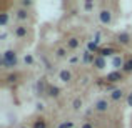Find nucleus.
I'll list each match as a JSON object with an SVG mask.
<instances>
[{"label": "nucleus", "instance_id": "f257e3e1", "mask_svg": "<svg viewBox=\"0 0 132 128\" xmlns=\"http://www.w3.org/2000/svg\"><path fill=\"white\" fill-rule=\"evenodd\" d=\"M19 60H17V52L15 50H5L0 58V65L3 68H15Z\"/></svg>", "mask_w": 132, "mask_h": 128}, {"label": "nucleus", "instance_id": "f03ea898", "mask_svg": "<svg viewBox=\"0 0 132 128\" xmlns=\"http://www.w3.org/2000/svg\"><path fill=\"white\" fill-rule=\"evenodd\" d=\"M105 80H107V83H119V82H122L124 80L122 70H112V72H109L107 77H105Z\"/></svg>", "mask_w": 132, "mask_h": 128}, {"label": "nucleus", "instance_id": "7ed1b4c3", "mask_svg": "<svg viewBox=\"0 0 132 128\" xmlns=\"http://www.w3.org/2000/svg\"><path fill=\"white\" fill-rule=\"evenodd\" d=\"M99 22L102 25H110L112 23V12L109 8H102L99 12Z\"/></svg>", "mask_w": 132, "mask_h": 128}, {"label": "nucleus", "instance_id": "20e7f679", "mask_svg": "<svg viewBox=\"0 0 132 128\" xmlns=\"http://www.w3.org/2000/svg\"><path fill=\"white\" fill-rule=\"evenodd\" d=\"M94 110H95V112H99V113H105L107 110H109V102H107L105 98H99V100H95V102H94Z\"/></svg>", "mask_w": 132, "mask_h": 128}, {"label": "nucleus", "instance_id": "39448f33", "mask_svg": "<svg viewBox=\"0 0 132 128\" xmlns=\"http://www.w3.org/2000/svg\"><path fill=\"white\" fill-rule=\"evenodd\" d=\"M117 42H119L120 45H124V47L130 45V42H132L130 33L129 32H120V33H117Z\"/></svg>", "mask_w": 132, "mask_h": 128}, {"label": "nucleus", "instance_id": "423d86ee", "mask_svg": "<svg viewBox=\"0 0 132 128\" xmlns=\"http://www.w3.org/2000/svg\"><path fill=\"white\" fill-rule=\"evenodd\" d=\"M47 90H48L47 78L42 77L39 82H37V93H39V95H47Z\"/></svg>", "mask_w": 132, "mask_h": 128}, {"label": "nucleus", "instance_id": "0eeeda50", "mask_svg": "<svg viewBox=\"0 0 132 128\" xmlns=\"http://www.w3.org/2000/svg\"><path fill=\"white\" fill-rule=\"evenodd\" d=\"M27 33H29V28H27L25 25H17L15 28H13V35H15L17 38H25Z\"/></svg>", "mask_w": 132, "mask_h": 128}, {"label": "nucleus", "instance_id": "6e6552de", "mask_svg": "<svg viewBox=\"0 0 132 128\" xmlns=\"http://www.w3.org/2000/svg\"><path fill=\"white\" fill-rule=\"evenodd\" d=\"M124 65H126V60H124L120 55H116V57L112 58V67H114V70H122Z\"/></svg>", "mask_w": 132, "mask_h": 128}, {"label": "nucleus", "instance_id": "1a4fd4ad", "mask_svg": "<svg viewBox=\"0 0 132 128\" xmlns=\"http://www.w3.org/2000/svg\"><path fill=\"white\" fill-rule=\"evenodd\" d=\"M116 48H112V47H104V48H100V52H99V55L100 57H104V58H107V57H116Z\"/></svg>", "mask_w": 132, "mask_h": 128}, {"label": "nucleus", "instance_id": "9d476101", "mask_svg": "<svg viewBox=\"0 0 132 128\" xmlns=\"http://www.w3.org/2000/svg\"><path fill=\"white\" fill-rule=\"evenodd\" d=\"M94 67L97 68V70H104V68L107 67V60L104 57H100V55H95V60H94Z\"/></svg>", "mask_w": 132, "mask_h": 128}, {"label": "nucleus", "instance_id": "9b49d317", "mask_svg": "<svg viewBox=\"0 0 132 128\" xmlns=\"http://www.w3.org/2000/svg\"><path fill=\"white\" fill-rule=\"evenodd\" d=\"M79 47H80V40H79L77 37L67 38V50H77Z\"/></svg>", "mask_w": 132, "mask_h": 128}, {"label": "nucleus", "instance_id": "f8f14e48", "mask_svg": "<svg viewBox=\"0 0 132 128\" xmlns=\"http://www.w3.org/2000/svg\"><path fill=\"white\" fill-rule=\"evenodd\" d=\"M47 95L50 96V98H59V96H60V86H57V85H48Z\"/></svg>", "mask_w": 132, "mask_h": 128}, {"label": "nucleus", "instance_id": "ddd939ff", "mask_svg": "<svg viewBox=\"0 0 132 128\" xmlns=\"http://www.w3.org/2000/svg\"><path fill=\"white\" fill-rule=\"evenodd\" d=\"M59 80H60V82H64V83H69V82L72 80V73L67 70V68H64V70H60V72H59Z\"/></svg>", "mask_w": 132, "mask_h": 128}, {"label": "nucleus", "instance_id": "4468645a", "mask_svg": "<svg viewBox=\"0 0 132 128\" xmlns=\"http://www.w3.org/2000/svg\"><path fill=\"white\" fill-rule=\"evenodd\" d=\"M124 96H126V95H124V90H122V88H117L116 92L109 93V98L112 100V102H120Z\"/></svg>", "mask_w": 132, "mask_h": 128}, {"label": "nucleus", "instance_id": "2eb2a0df", "mask_svg": "<svg viewBox=\"0 0 132 128\" xmlns=\"http://www.w3.org/2000/svg\"><path fill=\"white\" fill-rule=\"evenodd\" d=\"M55 58H59V60H64V58H67V47H59V48H55Z\"/></svg>", "mask_w": 132, "mask_h": 128}, {"label": "nucleus", "instance_id": "dca6fc26", "mask_svg": "<svg viewBox=\"0 0 132 128\" xmlns=\"http://www.w3.org/2000/svg\"><path fill=\"white\" fill-rule=\"evenodd\" d=\"M15 18L20 20V22H25V20H29V12L25 8H19L15 12Z\"/></svg>", "mask_w": 132, "mask_h": 128}, {"label": "nucleus", "instance_id": "f3484780", "mask_svg": "<svg viewBox=\"0 0 132 128\" xmlns=\"http://www.w3.org/2000/svg\"><path fill=\"white\" fill-rule=\"evenodd\" d=\"M94 60H95V55L90 53L89 50H85L84 53H82V62H84V63H87V65L92 63V65H94Z\"/></svg>", "mask_w": 132, "mask_h": 128}, {"label": "nucleus", "instance_id": "a211bd4d", "mask_svg": "<svg viewBox=\"0 0 132 128\" xmlns=\"http://www.w3.org/2000/svg\"><path fill=\"white\" fill-rule=\"evenodd\" d=\"M82 106H84V102H82L80 96H77V98H74V102H72V110H75V112H80Z\"/></svg>", "mask_w": 132, "mask_h": 128}, {"label": "nucleus", "instance_id": "6ab92c4d", "mask_svg": "<svg viewBox=\"0 0 132 128\" xmlns=\"http://www.w3.org/2000/svg\"><path fill=\"white\" fill-rule=\"evenodd\" d=\"M87 50L90 52V53H97V55H99L100 48H99V45H97V43H94V42H87Z\"/></svg>", "mask_w": 132, "mask_h": 128}, {"label": "nucleus", "instance_id": "aec40b11", "mask_svg": "<svg viewBox=\"0 0 132 128\" xmlns=\"http://www.w3.org/2000/svg\"><path fill=\"white\" fill-rule=\"evenodd\" d=\"M32 128H47V122H45L44 118H37L35 122H34Z\"/></svg>", "mask_w": 132, "mask_h": 128}, {"label": "nucleus", "instance_id": "412c9836", "mask_svg": "<svg viewBox=\"0 0 132 128\" xmlns=\"http://www.w3.org/2000/svg\"><path fill=\"white\" fill-rule=\"evenodd\" d=\"M122 73H132V58L126 60V65L122 68Z\"/></svg>", "mask_w": 132, "mask_h": 128}, {"label": "nucleus", "instance_id": "4be33fe9", "mask_svg": "<svg viewBox=\"0 0 132 128\" xmlns=\"http://www.w3.org/2000/svg\"><path fill=\"white\" fill-rule=\"evenodd\" d=\"M9 23V13H0V27H5Z\"/></svg>", "mask_w": 132, "mask_h": 128}, {"label": "nucleus", "instance_id": "5701e85b", "mask_svg": "<svg viewBox=\"0 0 132 128\" xmlns=\"http://www.w3.org/2000/svg\"><path fill=\"white\" fill-rule=\"evenodd\" d=\"M23 62H25V65H29V67H30V65H34V62H35V60H34V57H32L30 53H25V57H23Z\"/></svg>", "mask_w": 132, "mask_h": 128}, {"label": "nucleus", "instance_id": "b1692460", "mask_svg": "<svg viewBox=\"0 0 132 128\" xmlns=\"http://www.w3.org/2000/svg\"><path fill=\"white\" fill-rule=\"evenodd\" d=\"M17 80H19V75L17 73H10L7 77V83H17Z\"/></svg>", "mask_w": 132, "mask_h": 128}, {"label": "nucleus", "instance_id": "393cba45", "mask_svg": "<svg viewBox=\"0 0 132 128\" xmlns=\"http://www.w3.org/2000/svg\"><path fill=\"white\" fill-rule=\"evenodd\" d=\"M84 10H85V12H92V10H94V2H90V0L84 2Z\"/></svg>", "mask_w": 132, "mask_h": 128}, {"label": "nucleus", "instance_id": "a878e982", "mask_svg": "<svg viewBox=\"0 0 132 128\" xmlns=\"http://www.w3.org/2000/svg\"><path fill=\"white\" fill-rule=\"evenodd\" d=\"M57 128H74V123L72 122H60Z\"/></svg>", "mask_w": 132, "mask_h": 128}, {"label": "nucleus", "instance_id": "bb28decb", "mask_svg": "<svg viewBox=\"0 0 132 128\" xmlns=\"http://www.w3.org/2000/svg\"><path fill=\"white\" fill-rule=\"evenodd\" d=\"M105 90L109 93H112V92H116V90H117V86H116V83H107L105 85Z\"/></svg>", "mask_w": 132, "mask_h": 128}, {"label": "nucleus", "instance_id": "cd10ccee", "mask_svg": "<svg viewBox=\"0 0 132 128\" xmlns=\"http://www.w3.org/2000/svg\"><path fill=\"white\" fill-rule=\"evenodd\" d=\"M100 38H102V37H100V33H99V32H95V33H94V38H92V42L99 45L100 42H102V40H100Z\"/></svg>", "mask_w": 132, "mask_h": 128}, {"label": "nucleus", "instance_id": "c85d7f7f", "mask_svg": "<svg viewBox=\"0 0 132 128\" xmlns=\"http://www.w3.org/2000/svg\"><path fill=\"white\" fill-rule=\"evenodd\" d=\"M79 60H80V57H79V55H75V57H70V58H69V63H70V65H75Z\"/></svg>", "mask_w": 132, "mask_h": 128}, {"label": "nucleus", "instance_id": "c756f323", "mask_svg": "<svg viewBox=\"0 0 132 128\" xmlns=\"http://www.w3.org/2000/svg\"><path fill=\"white\" fill-rule=\"evenodd\" d=\"M126 102H127V105L132 108V92L130 93H127V96H126Z\"/></svg>", "mask_w": 132, "mask_h": 128}, {"label": "nucleus", "instance_id": "7c9ffc66", "mask_svg": "<svg viewBox=\"0 0 132 128\" xmlns=\"http://www.w3.org/2000/svg\"><path fill=\"white\" fill-rule=\"evenodd\" d=\"M22 7H23V8H27V7H32V2H30V0H22Z\"/></svg>", "mask_w": 132, "mask_h": 128}, {"label": "nucleus", "instance_id": "2f4dec72", "mask_svg": "<svg viewBox=\"0 0 132 128\" xmlns=\"http://www.w3.org/2000/svg\"><path fill=\"white\" fill-rule=\"evenodd\" d=\"M35 108H37V110H39V112H44V108H45V105H44V103H37V105H35Z\"/></svg>", "mask_w": 132, "mask_h": 128}, {"label": "nucleus", "instance_id": "473e14b6", "mask_svg": "<svg viewBox=\"0 0 132 128\" xmlns=\"http://www.w3.org/2000/svg\"><path fill=\"white\" fill-rule=\"evenodd\" d=\"M80 128H94V125L90 122H85V123H82V126Z\"/></svg>", "mask_w": 132, "mask_h": 128}, {"label": "nucleus", "instance_id": "72a5a7b5", "mask_svg": "<svg viewBox=\"0 0 132 128\" xmlns=\"http://www.w3.org/2000/svg\"><path fill=\"white\" fill-rule=\"evenodd\" d=\"M5 38H7V33H5V32H3V33H2V35H0V40H5Z\"/></svg>", "mask_w": 132, "mask_h": 128}, {"label": "nucleus", "instance_id": "f704fd0d", "mask_svg": "<svg viewBox=\"0 0 132 128\" xmlns=\"http://www.w3.org/2000/svg\"><path fill=\"white\" fill-rule=\"evenodd\" d=\"M20 128H29V126H20Z\"/></svg>", "mask_w": 132, "mask_h": 128}]
</instances>
